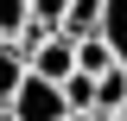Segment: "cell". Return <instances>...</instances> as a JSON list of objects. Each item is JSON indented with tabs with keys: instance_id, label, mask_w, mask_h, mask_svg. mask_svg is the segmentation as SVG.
Instances as JSON below:
<instances>
[{
	"instance_id": "30bf717a",
	"label": "cell",
	"mask_w": 127,
	"mask_h": 121,
	"mask_svg": "<svg viewBox=\"0 0 127 121\" xmlns=\"http://www.w3.org/2000/svg\"><path fill=\"white\" fill-rule=\"evenodd\" d=\"M64 13H70V0H32V19H38V26H51V32L64 26Z\"/></svg>"
},
{
	"instance_id": "7c38bea8",
	"label": "cell",
	"mask_w": 127,
	"mask_h": 121,
	"mask_svg": "<svg viewBox=\"0 0 127 121\" xmlns=\"http://www.w3.org/2000/svg\"><path fill=\"white\" fill-rule=\"evenodd\" d=\"M102 121H127V108H114V115H102Z\"/></svg>"
},
{
	"instance_id": "7a4b0ae2",
	"label": "cell",
	"mask_w": 127,
	"mask_h": 121,
	"mask_svg": "<svg viewBox=\"0 0 127 121\" xmlns=\"http://www.w3.org/2000/svg\"><path fill=\"white\" fill-rule=\"evenodd\" d=\"M26 64H32L38 76H51V83H64V76L76 70V38H64V32H51V38H45L38 51H32Z\"/></svg>"
},
{
	"instance_id": "52a82bcc",
	"label": "cell",
	"mask_w": 127,
	"mask_h": 121,
	"mask_svg": "<svg viewBox=\"0 0 127 121\" xmlns=\"http://www.w3.org/2000/svg\"><path fill=\"white\" fill-rule=\"evenodd\" d=\"M102 38H108L114 58L127 64V0H108V6H102Z\"/></svg>"
},
{
	"instance_id": "6da1fadb",
	"label": "cell",
	"mask_w": 127,
	"mask_h": 121,
	"mask_svg": "<svg viewBox=\"0 0 127 121\" xmlns=\"http://www.w3.org/2000/svg\"><path fill=\"white\" fill-rule=\"evenodd\" d=\"M13 115L19 121H64L70 115V96H64V83L26 70V83H19V96H13Z\"/></svg>"
},
{
	"instance_id": "3957f363",
	"label": "cell",
	"mask_w": 127,
	"mask_h": 121,
	"mask_svg": "<svg viewBox=\"0 0 127 121\" xmlns=\"http://www.w3.org/2000/svg\"><path fill=\"white\" fill-rule=\"evenodd\" d=\"M26 51L13 45V38H0V108H13V96H19V83H26Z\"/></svg>"
},
{
	"instance_id": "8fae6325",
	"label": "cell",
	"mask_w": 127,
	"mask_h": 121,
	"mask_svg": "<svg viewBox=\"0 0 127 121\" xmlns=\"http://www.w3.org/2000/svg\"><path fill=\"white\" fill-rule=\"evenodd\" d=\"M64 121H102V115H95V108H70Z\"/></svg>"
},
{
	"instance_id": "277c9868",
	"label": "cell",
	"mask_w": 127,
	"mask_h": 121,
	"mask_svg": "<svg viewBox=\"0 0 127 121\" xmlns=\"http://www.w3.org/2000/svg\"><path fill=\"white\" fill-rule=\"evenodd\" d=\"M102 6L108 0H70V13H64V38H89V32H102Z\"/></svg>"
},
{
	"instance_id": "5b68a950",
	"label": "cell",
	"mask_w": 127,
	"mask_h": 121,
	"mask_svg": "<svg viewBox=\"0 0 127 121\" xmlns=\"http://www.w3.org/2000/svg\"><path fill=\"white\" fill-rule=\"evenodd\" d=\"M114 45L102 38V32H89V38H76V70H89V76H102V70H114Z\"/></svg>"
},
{
	"instance_id": "8992f818",
	"label": "cell",
	"mask_w": 127,
	"mask_h": 121,
	"mask_svg": "<svg viewBox=\"0 0 127 121\" xmlns=\"http://www.w3.org/2000/svg\"><path fill=\"white\" fill-rule=\"evenodd\" d=\"M114 108H127V64L102 70V96H95V115H114Z\"/></svg>"
},
{
	"instance_id": "4fadbf2b",
	"label": "cell",
	"mask_w": 127,
	"mask_h": 121,
	"mask_svg": "<svg viewBox=\"0 0 127 121\" xmlns=\"http://www.w3.org/2000/svg\"><path fill=\"white\" fill-rule=\"evenodd\" d=\"M0 121H19V115H13V108H0Z\"/></svg>"
},
{
	"instance_id": "9c48e42d",
	"label": "cell",
	"mask_w": 127,
	"mask_h": 121,
	"mask_svg": "<svg viewBox=\"0 0 127 121\" xmlns=\"http://www.w3.org/2000/svg\"><path fill=\"white\" fill-rule=\"evenodd\" d=\"M32 26V0H0V38H19Z\"/></svg>"
},
{
	"instance_id": "ba28073f",
	"label": "cell",
	"mask_w": 127,
	"mask_h": 121,
	"mask_svg": "<svg viewBox=\"0 0 127 121\" xmlns=\"http://www.w3.org/2000/svg\"><path fill=\"white\" fill-rule=\"evenodd\" d=\"M64 96H70V108H95V96H102V76L70 70V76H64Z\"/></svg>"
}]
</instances>
